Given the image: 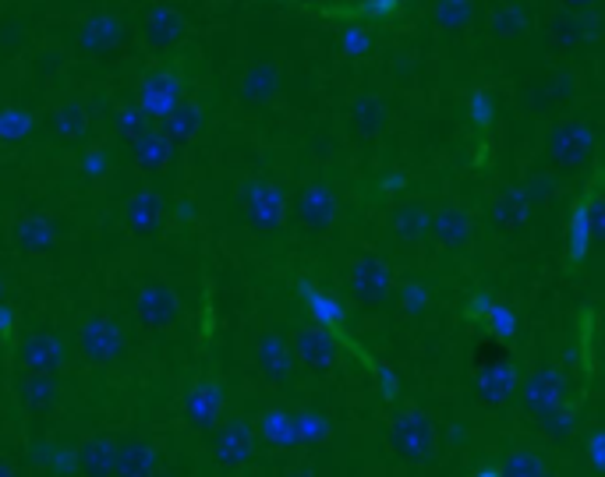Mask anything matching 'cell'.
Segmentation results:
<instances>
[{
	"mask_svg": "<svg viewBox=\"0 0 605 477\" xmlns=\"http://www.w3.org/2000/svg\"><path fill=\"white\" fill-rule=\"evenodd\" d=\"M78 470L81 477H118V442L107 435L86 439L78 450Z\"/></svg>",
	"mask_w": 605,
	"mask_h": 477,
	"instance_id": "cell-1",
	"label": "cell"
},
{
	"mask_svg": "<svg viewBox=\"0 0 605 477\" xmlns=\"http://www.w3.org/2000/svg\"><path fill=\"white\" fill-rule=\"evenodd\" d=\"M156 450L145 439H128L118 446V477H153Z\"/></svg>",
	"mask_w": 605,
	"mask_h": 477,
	"instance_id": "cell-2",
	"label": "cell"
},
{
	"mask_svg": "<svg viewBox=\"0 0 605 477\" xmlns=\"http://www.w3.org/2000/svg\"><path fill=\"white\" fill-rule=\"evenodd\" d=\"M81 351L92 360H110L121 354V333L110 322H92L86 333H81Z\"/></svg>",
	"mask_w": 605,
	"mask_h": 477,
	"instance_id": "cell-3",
	"label": "cell"
},
{
	"mask_svg": "<svg viewBox=\"0 0 605 477\" xmlns=\"http://www.w3.org/2000/svg\"><path fill=\"white\" fill-rule=\"evenodd\" d=\"M252 456V439L241 424L223 428V435L217 439V464L223 467H241Z\"/></svg>",
	"mask_w": 605,
	"mask_h": 477,
	"instance_id": "cell-4",
	"label": "cell"
},
{
	"mask_svg": "<svg viewBox=\"0 0 605 477\" xmlns=\"http://www.w3.org/2000/svg\"><path fill=\"white\" fill-rule=\"evenodd\" d=\"M139 315H142L145 325H153V329L167 325V322L174 319V301H170V293L160 290V287L145 290L142 301H139Z\"/></svg>",
	"mask_w": 605,
	"mask_h": 477,
	"instance_id": "cell-5",
	"label": "cell"
},
{
	"mask_svg": "<svg viewBox=\"0 0 605 477\" xmlns=\"http://www.w3.org/2000/svg\"><path fill=\"white\" fill-rule=\"evenodd\" d=\"M22 360H25V368L46 375L57 368L61 351H57V343H51V336H36V340H29V347L22 351Z\"/></svg>",
	"mask_w": 605,
	"mask_h": 477,
	"instance_id": "cell-6",
	"label": "cell"
},
{
	"mask_svg": "<svg viewBox=\"0 0 605 477\" xmlns=\"http://www.w3.org/2000/svg\"><path fill=\"white\" fill-rule=\"evenodd\" d=\"M217 397H212L209 389H191L188 392V403H185V414L195 428H209L212 421H217Z\"/></svg>",
	"mask_w": 605,
	"mask_h": 477,
	"instance_id": "cell-7",
	"label": "cell"
},
{
	"mask_svg": "<svg viewBox=\"0 0 605 477\" xmlns=\"http://www.w3.org/2000/svg\"><path fill=\"white\" fill-rule=\"evenodd\" d=\"M22 400H25L29 410H36V414H43V410H51V407L57 403V386H54L46 375H36V378H29V382H25Z\"/></svg>",
	"mask_w": 605,
	"mask_h": 477,
	"instance_id": "cell-8",
	"label": "cell"
},
{
	"mask_svg": "<svg viewBox=\"0 0 605 477\" xmlns=\"http://www.w3.org/2000/svg\"><path fill=\"white\" fill-rule=\"evenodd\" d=\"M0 477H14V470L8 464H0Z\"/></svg>",
	"mask_w": 605,
	"mask_h": 477,
	"instance_id": "cell-9",
	"label": "cell"
}]
</instances>
